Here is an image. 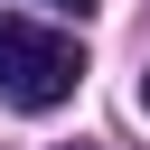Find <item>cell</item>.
I'll return each mask as SVG.
<instances>
[{
  "label": "cell",
  "instance_id": "6da1fadb",
  "mask_svg": "<svg viewBox=\"0 0 150 150\" xmlns=\"http://www.w3.org/2000/svg\"><path fill=\"white\" fill-rule=\"evenodd\" d=\"M75 84H84V47H75L66 28L0 19V103H19V112H56Z\"/></svg>",
  "mask_w": 150,
  "mask_h": 150
},
{
  "label": "cell",
  "instance_id": "277c9868",
  "mask_svg": "<svg viewBox=\"0 0 150 150\" xmlns=\"http://www.w3.org/2000/svg\"><path fill=\"white\" fill-rule=\"evenodd\" d=\"M66 150H84V141H66Z\"/></svg>",
  "mask_w": 150,
  "mask_h": 150
},
{
  "label": "cell",
  "instance_id": "3957f363",
  "mask_svg": "<svg viewBox=\"0 0 150 150\" xmlns=\"http://www.w3.org/2000/svg\"><path fill=\"white\" fill-rule=\"evenodd\" d=\"M56 9H94V0H56Z\"/></svg>",
  "mask_w": 150,
  "mask_h": 150
},
{
  "label": "cell",
  "instance_id": "7a4b0ae2",
  "mask_svg": "<svg viewBox=\"0 0 150 150\" xmlns=\"http://www.w3.org/2000/svg\"><path fill=\"white\" fill-rule=\"evenodd\" d=\"M141 112H150V66H141Z\"/></svg>",
  "mask_w": 150,
  "mask_h": 150
}]
</instances>
